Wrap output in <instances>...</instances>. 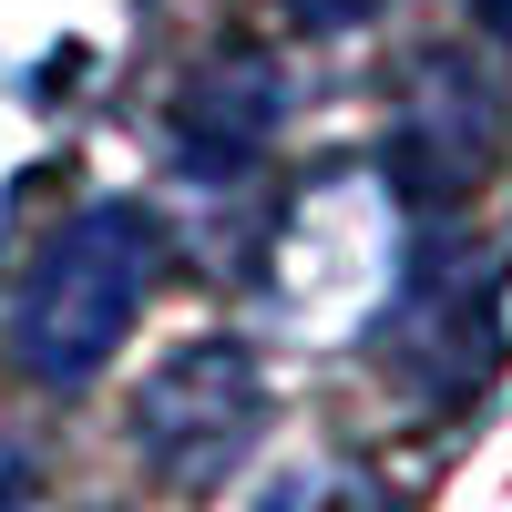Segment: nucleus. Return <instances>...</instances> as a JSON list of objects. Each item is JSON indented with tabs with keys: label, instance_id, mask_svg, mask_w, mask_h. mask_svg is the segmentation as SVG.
I'll list each match as a JSON object with an SVG mask.
<instances>
[{
	"label": "nucleus",
	"instance_id": "6e6552de",
	"mask_svg": "<svg viewBox=\"0 0 512 512\" xmlns=\"http://www.w3.org/2000/svg\"><path fill=\"white\" fill-rule=\"evenodd\" d=\"M308 31H349V21H369V11H390V0H287Z\"/></svg>",
	"mask_w": 512,
	"mask_h": 512
},
{
	"label": "nucleus",
	"instance_id": "0eeeda50",
	"mask_svg": "<svg viewBox=\"0 0 512 512\" xmlns=\"http://www.w3.org/2000/svg\"><path fill=\"white\" fill-rule=\"evenodd\" d=\"M31 492H41L31 441H11V431H0V512H31Z\"/></svg>",
	"mask_w": 512,
	"mask_h": 512
},
{
	"label": "nucleus",
	"instance_id": "7ed1b4c3",
	"mask_svg": "<svg viewBox=\"0 0 512 512\" xmlns=\"http://www.w3.org/2000/svg\"><path fill=\"white\" fill-rule=\"evenodd\" d=\"M256 441H267V369H256L246 338H185L164 349L134 390V461L164 482V492H226Z\"/></svg>",
	"mask_w": 512,
	"mask_h": 512
},
{
	"label": "nucleus",
	"instance_id": "20e7f679",
	"mask_svg": "<svg viewBox=\"0 0 512 512\" xmlns=\"http://www.w3.org/2000/svg\"><path fill=\"white\" fill-rule=\"evenodd\" d=\"M502 277H512V246H441L400 267L390 308H379V349L410 379L420 400H472L482 379L502 369Z\"/></svg>",
	"mask_w": 512,
	"mask_h": 512
},
{
	"label": "nucleus",
	"instance_id": "f257e3e1",
	"mask_svg": "<svg viewBox=\"0 0 512 512\" xmlns=\"http://www.w3.org/2000/svg\"><path fill=\"white\" fill-rule=\"evenodd\" d=\"M164 277V236L134 195H103V205H72V216L31 246V267L11 287V359L41 390H93L113 369V349L134 338L144 297Z\"/></svg>",
	"mask_w": 512,
	"mask_h": 512
},
{
	"label": "nucleus",
	"instance_id": "423d86ee",
	"mask_svg": "<svg viewBox=\"0 0 512 512\" xmlns=\"http://www.w3.org/2000/svg\"><path fill=\"white\" fill-rule=\"evenodd\" d=\"M246 512H400V502H390L379 472H359V461H287Z\"/></svg>",
	"mask_w": 512,
	"mask_h": 512
},
{
	"label": "nucleus",
	"instance_id": "39448f33",
	"mask_svg": "<svg viewBox=\"0 0 512 512\" xmlns=\"http://www.w3.org/2000/svg\"><path fill=\"white\" fill-rule=\"evenodd\" d=\"M277 113H287V72L267 52H216L175 93V154L195 175H246V164L267 154Z\"/></svg>",
	"mask_w": 512,
	"mask_h": 512
},
{
	"label": "nucleus",
	"instance_id": "f03ea898",
	"mask_svg": "<svg viewBox=\"0 0 512 512\" xmlns=\"http://www.w3.org/2000/svg\"><path fill=\"white\" fill-rule=\"evenodd\" d=\"M512 154V72L502 41H420L400 62V103H390V154L379 175L410 216H451L461 195H482Z\"/></svg>",
	"mask_w": 512,
	"mask_h": 512
}]
</instances>
